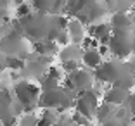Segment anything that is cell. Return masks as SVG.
<instances>
[{"label": "cell", "mask_w": 135, "mask_h": 126, "mask_svg": "<svg viewBox=\"0 0 135 126\" xmlns=\"http://www.w3.org/2000/svg\"><path fill=\"white\" fill-rule=\"evenodd\" d=\"M45 74H49V76H52V78L59 79V81L64 78V76L61 74V69H59V67H56V66H49V67H47V73H45Z\"/></svg>", "instance_id": "cell-18"}, {"label": "cell", "mask_w": 135, "mask_h": 126, "mask_svg": "<svg viewBox=\"0 0 135 126\" xmlns=\"http://www.w3.org/2000/svg\"><path fill=\"white\" fill-rule=\"evenodd\" d=\"M102 126H123V123H121V121H119V119H111V118H109V119H106V121H104L102 123Z\"/></svg>", "instance_id": "cell-20"}, {"label": "cell", "mask_w": 135, "mask_h": 126, "mask_svg": "<svg viewBox=\"0 0 135 126\" xmlns=\"http://www.w3.org/2000/svg\"><path fill=\"white\" fill-rule=\"evenodd\" d=\"M59 87V79L52 78L49 74H44L42 76V81H40V88L42 90H54V88Z\"/></svg>", "instance_id": "cell-10"}, {"label": "cell", "mask_w": 135, "mask_h": 126, "mask_svg": "<svg viewBox=\"0 0 135 126\" xmlns=\"http://www.w3.org/2000/svg\"><path fill=\"white\" fill-rule=\"evenodd\" d=\"M7 4H11V0H0V9H5Z\"/></svg>", "instance_id": "cell-22"}, {"label": "cell", "mask_w": 135, "mask_h": 126, "mask_svg": "<svg viewBox=\"0 0 135 126\" xmlns=\"http://www.w3.org/2000/svg\"><path fill=\"white\" fill-rule=\"evenodd\" d=\"M130 26H132V19L123 12H118L111 17V28H114V29H128Z\"/></svg>", "instance_id": "cell-6"}, {"label": "cell", "mask_w": 135, "mask_h": 126, "mask_svg": "<svg viewBox=\"0 0 135 126\" xmlns=\"http://www.w3.org/2000/svg\"><path fill=\"white\" fill-rule=\"evenodd\" d=\"M0 121H2V126H14L17 123V118H16V114L9 112V114H5Z\"/></svg>", "instance_id": "cell-17"}, {"label": "cell", "mask_w": 135, "mask_h": 126, "mask_svg": "<svg viewBox=\"0 0 135 126\" xmlns=\"http://www.w3.org/2000/svg\"><path fill=\"white\" fill-rule=\"evenodd\" d=\"M5 67L7 69H23L24 61L21 57H16V55H7L5 57Z\"/></svg>", "instance_id": "cell-11"}, {"label": "cell", "mask_w": 135, "mask_h": 126, "mask_svg": "<svg viewBox=\"0 0 135 126\" xmlns=\"http://www.w3.org/2000/svg\"><path fill=\"white\" fill-rule=\"evenodd\" d=\"M68 99V90H59V87L54 90H44V93L38 97V105L45 107V109H57L64 104V100Z\"/></svg>", "instance_id": "cell-1"}, {"label": "cell", "mask_w": 135, "mask_h": 126, "mask_svg": "<svg viewBox=\"0 0 135 126\" xmlns=\"http://www.w3.org/2000/svg\"><path fill=\"white\" fill-rule=\"evenodd\" d=\"M132 67H133V73H135V59L132 61Z\"/></svg>", "instance_id": "cell-25"}, {"label": "cell", "mask_w": 135, "mask_h": 126, "mask_svg": "<svg viewBox=\"0 0 135 126\" xmlns=\"http://www.w3.org/2000/svg\"><path fill=\"white\" fill-rule=\"evenodd\" d=\"M33 7H35L36 11H40L42 14H45V12H52L54 0H33Z\"/></svg>", "instance_id": "cell-12"}, {"label": "cell", "mask_w": 135, "mask_h": 126, "mask_svg": "<svg viewBox=\"0 0 135 126\" xmlns=\"http://www.w3.org/2000/svg\"><path fill=\"white\" fill-rule=\"evenodd\" d=\"M133 126H135V123H133Z\"/></svg>", "instance_id": "cell-26"}, {"label": "cell", "mask_w": 135, "mask_h": 126, "mask_svg": "<svg viewBox=\"0 0 135 126\" xmlns=\"http://www.w3.org/2000/svg\"><path fill=\"white\" fill-rule=\"evenodd\" d=\"M71 119L76 126H90V119H88L87 116L80 114V112H75V114L71 116Z\"/></svg>", "instance_id": "cell-15"}, {"label": "cell", "mask_w": 135, "mask_h": 126, "mask_svg": "<svg viewBox=\"0 0 135 126\" xmlns=\"http://www.w3.org/2000/svg\"><path fill=\"white\" fill-rule=\"evenodd\" d=\"M69 40H71V38H69V33H68V29H61L59 35H57V38H56V42H57L59 45H62V47H64V45L69 43Z\"/></svg>", "instance_id": "cell-16"}, {"label": "cell", "mask_w": 135, "mask_h": 126, "mask_svg": "<svg viewBox=\"0 0 135 126\" xmlns=\"http://www.w3.org/2000/svg\"><path fill=\"white\" fill-rule=\"evenodd\" d=\"M38 123V116H35L33 112H24V116L19 119V126H36Z\"/></svg>", "instance_id": "cell-13"}, {"label": "cell", "mask_w": 135, "mask_h": 126, "mask_svg": "<svg viewBox=\"0 0 135 126\" xmlns=\"http://www.w3.org/2000/svg\"><path fill=\"white\" fill-rule=\"evenodd\" d=\"M61 59L68 61V59H76L78 61V55H80V47L78 45H64V48L61 50Z\"/></svg>", "instance_id": "cell-9"}, {"label": "cell", "mask_w": 135, "mask_h": 126, "mask_svg": "<svg viewBox=\"0 0 135 126\" xmlns=\"http://www.w3.org/2000/svg\"><path fill=\"white\" fill-rule=\"evenodd\" d=\"M127 102H128V107H130V112L135 116V93H132V95H128V99H127Z\"/></svg>", "instance_id": "cell-21"}, {"label": "cell", "mask_w": 135, "mask_h": 126, "mask_svg": "<svg viewBox=\"0 0 135 126\" xmlns=\"http://www.w3.org/2000/svg\"><path fill=\"white\" fill-rule=\"evenodd\" d=\"M69 78L73 79V83H75L76 88H83V90L90 88L92 81H94V76H92L88 71H81V69H76V71L69 73Z\"/></svg>", "instance_id": "cell-3"}, {"label": "cell", "mask_w": 135, "mask_h": 126, "mask_svg": "<svg viewBox=\"0 0 135 126\" xmlns=\"http://www.w3.org/2000/svg\"><path fill=\"white\" fill-rule=\"evenodd\" d=\"M12 4H16V5H19V4H24V2H26V0H11Z\"/></svg>", "instance_id": "cell-23"}, {"label": "cell", "mask_w": 135, "mask_h": 126, "mask_svg": "<svg viewBox=\"0 0 135 126\" xmlns=\"http://www.w3.org/2000/svg\"><path fill=\"white\" fill-rule=\"evenodd\" d=\"M132 50H135V35H133V38H132Z\"/></svg>", "instance_id": "cell-24"}, {"label": "cell", "mask_w": 135, "mask_h": 126, "mask_svg": "<svg viewBox=\"0 0 135 126\" xmlns=\"http://www.w3.org/2000/svg\"><path fill=\"white\" fill-rule=\"evenodd\" d=\"M102 59L104 57L99 54L97 48H87V50L81 52V61H83V64L87 67H92V69L99 67L100 64H102Z\"/></svg>", "instance_id": "cell-4"}, {"label": "cell", "mask_w": 135, "mask_h": 126, "mask_svg": "<svg viewBox=\"0 0 135 126\" xmlns=\"http://www.w3.org/2000/svg\"><path fill=\"white\" fill-rule=\"evenodd\" d=\"M30 11H31V7H30V4H26V2H24V4H19L17 5V11H16V14L19 17H26L30 14Z\"/></svg>", "instance_id": "cell-19"}, {"label": "cell", "mask_w": 135, "mask_h": 126, "mask_svg": "<svg viewBox=\"0 0 135 126\" xmlns=\"http://www.w3.org/2000/svg\"><path fill=\"white\" fill-rule=\"evenodd\" d=\"M128 99V88L113 85L107 92H104V102L111 104V105H119Z\"/></svg>", "instance_id": "cell-2"}, {"label": "cell", "mask_w": 135, "mask_h": 126, "mask_svg": "<svg viewBox=\"0 0 135 126\" xmlns=\"http://www.w3.org/2000/svg\"><path fill=\"white\" fill-rule=\"evenodd\" d=\"M66 29H68V33H69V38H71L75 43H81V40H83V24L80 23L78 19L69 21Z\"/></svg>", "instance_id": "cell-5"}, {"label": "cell", "mask_w": 135, "mask_h": 126, "mask_svg": "<svg viewBox=\"0 0 135 126\" xmlns=\"http://www.w3.org/2000/svg\"><path fill=\"white\" fill-rule=\"evenodd\" d=\"M111 114H113V105H111V104L104 102V104H100V105H97L95 118L99 119L100 123H104L106 119H109V118H111Z\"/></svg>", "instance_id": "cell-8"}, {"label": "cell", "mask_w": 135, "mask_h": 126, "mask_svg": "<svg viewBox=\"0 0 135 126\" xmlns=\"http://www.w3.org/2000/svg\"><path fill=\"white\" fill-rule=\"evenodd\" d=\"M111 24H106V23H100V24H92L90 28H88V35L92 36V38H97L99 40L102 35H106V33H111Z\"/></svg>", "instance_id": "cell-7"}, {"label": "cell", "mask_w": 135, "mask_h": 126, "mask_svg": "<svg viewBox=\"0 0 135 126\" xmlns=\"http://www.w3.org/2000/svg\"><path fill=\"white\" fill-rule=\"evenodd\" d=\"M61 69H62L64 73H73L78 69V61L76 59H68V61H62V64H61Z\"/></svg>", "instance_id": "cell-14"}]
</instances>
